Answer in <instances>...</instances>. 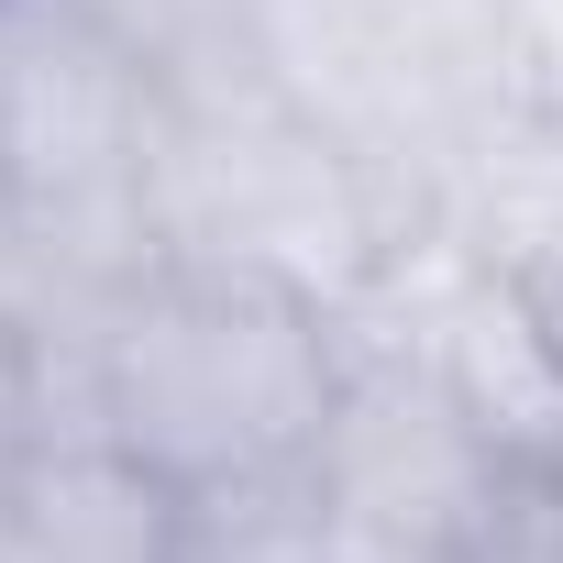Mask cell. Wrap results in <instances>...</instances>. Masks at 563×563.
<instances>
[{"label": "cell", "instance_id": "cell-3", "mask_svg": "<svg viewBox=\"0 0 563 563\" xmlns=\"http://www.w3.org/2000/svg\"><path fill=\"white\" fill-rule=\"evenodd\" d=\"M409 243H420V221L398 210V188L343 133H321L265 67L166 100L155 254L276 276V288H310L354 321Z\"/></svg>", "mask_w": 563, "mask_h": 563}, {"label": "cell", "instance_id": "cell-8", "mask_svg": "<svg viewBox=\"0 0 563 563\" xmlns=\"http://www.w3.org/2000/svg\"><path fill=\"white\" fill-rule=\"evenodd\" d=\"M464 563H563V442L552 453H519L497 508L475 519Z\"/></svg>", "mask_w": 563, "mask_h": 563}, {"label": "cell", "instance_id": "cell-2", "mask_svg": "<svg viewBox=\"0 0 563 563\" xmlns=\"http://www.w3.org/2000/svg\"><path fill=\"white\" fill-rule=\"evenodd\" d=\"M166 78L89 0H0V276L89 299L155 254Z\"/></svg>", "mask_w": 563, "mask_h": 563}, {"label": "cell", "instance_id": "cell-5", "mask_svg": "<svg viewBox=\"0 0 563 563\" xmlns=\"http://www.w3.org/2000/svg\"><path fill=\"white\" fill-rule=\"evenodd\" d=\"M177 486L144 475L100 431H12L0 442V563H166Z\"/></svg>", "mask_w": 563, "mask_h": 563}, {"label": "cell", "instance_id": "cell-4", "mask_svg": "<svg viewBox=\"0 0 563 563\" xmlns=\"http://www.w3.org/2000/svg\"><path fill=\"white\" fill-rule=\"evenodd\" d=\"M508 0H265V78L343 133L420 232L541 111Z\"/></svg>", "mask_w": 563, "mask_h": 563}, {"label": "cell", "instance_id": "cell-7", "mask_svg": "<svg viewBox=\"0 0 563 563\" xmlns=\"http://www.w3.org/2000/svg\"><path fill=\"white\" fill-rule=\"evenodd\" d=\"M89 12L166 78V89H210L265 67V0H89Z\"/></svg>", "mask_w": 563, "mask_h": 563}, {"label": "cell", "instance_id": "cell-6", "mask_svg": "<svg viewBox=\"0 0 563 563\" xmlns=\"http://www.w3.org/2000/svg\"><path fill=\"white\" fill-rule=\"evenodd\" d=\"M166 563H332V497L321 475H232V486H188Z\"/></svg>", "mask_w": 563, "mask_h": 563}, {"label": "cell", "instance_id": "cell-1", "mask_svg": "<svg viewBox=\"0 0 563 563\" xmlns=\"http://www.w3.org/2000/svg\"><path fill=\"white\" fill-rule=\"evenodd\" d=\"M354 365V321L310 288H276L243 265L144 254L67 321V387L100 442L144 475L232 486V475H299L332 431Z\"/></svg>", "mask_w": 563, "mask_h": 563}, {"label": "cell", "instance_id": "cell-9", "mask_svg": "<svg viewBox=\"0 0 563 563\" xmlns=\"http://www.w3.org/2000/svg\"><path fill=\"white\" fill-rule=\"evenodd\" d=\"M464 243L508 254L519 299H530V321H541V343H552V365H563V166H552L541 199H519L508 221H486V232H464Z\"/></svg>", "mask_w": 563, "mask_h": 563}]
</instances>
